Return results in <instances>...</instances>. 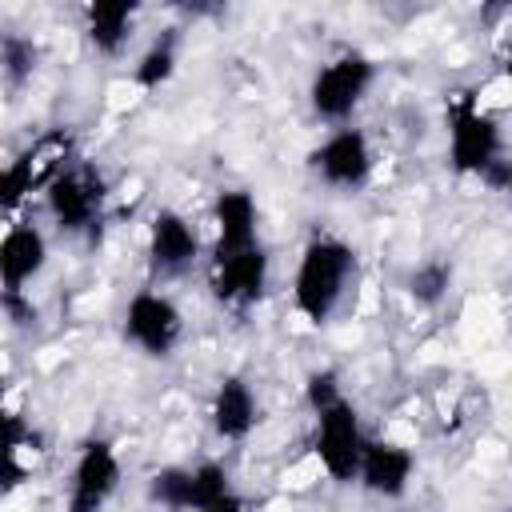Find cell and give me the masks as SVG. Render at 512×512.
<instances>
[{
    "instance_id": "603a6c76",
    "label": "cell",
    "mask_w": 512,
    "mask_h": 512,
    "mask_svg": "<svg viewBox=\"0 0 512 512\" xmlns=\"http://www.w3.org/2000/svg\"><path fill=\"white\" fill-rule=\"evenodd\" d=\"M32 196H36V192H32L28 176L20 172L16 156H12V160H4V164H0V212H20Z\"/></svg>"
},
{
    "instance_id": "3957f363",
    "label": "cell",
    "mask_w": 512,
    "mask_h": 512,
    "mask_svg": "<svg viewBox=\"0 0 512 512\" xmlns=\"http://www.w3.org/2000/svg\"><path fill=\"white\" fill-rule=\"evenodd\" d=\"M376 84V60L360 48L332 52L308 80V112L324 128L356 124V112L364 108L368 92Z\"/></svg>"
},
{
    "instance_id": "7c38bea8",
    "label": "cell",
    "mask_w": 512,
    "mask_h": 512,
    "mask_svg": "<svg viewBox=\"0 0 512 512\" xmlns=\"http://www.w3.org/2000/svg\"><path fill=\"white\" fill-rule=\"evenodd\" d=\"M416 480V452L404 440L392 436H368L360 468H356V488L368 492L372 500H404Z\"/></svg>"
},
{
    "instance_id": "e0dca14e",
    "label": "cell",
    "mask_w": 512,
    "mask_h": 512,
    "mask_svg": "<svg viewBox=\"0 0 512 512\" xmlns=\"http://www.w3.org/2000/svg\"><path fill=\"white\" fill-rule=\"evenodd\" d=\"M76 160V132L72 128H44L32 144H24L20 152H16V164H20V172L28 176V184H32V192L40 196L68 164Z\"/></svg>"
},
{
    "instance_id": "9c48e42d",
    "label": "cell",
    "mask_w": 512,
    "mask_h": 512,
    "mask_svg": "<svg viewBox=\"0 0 512 512\" xmlns=\"http://www.w3.org/2000/svg\"><path fill=\"white\" fill-rule=\"evenodd\" d=\"M268 284H272V256L264 240L252 248L208 256V292L224 312H236V316L252 312L268 296Z\"/></svg>"
},
{
    "instance_id": "44dd1931",
    "label": "cell",
    "mask_w": 512,
    "mask_h": 512,
    "mask_svg": "<svg viewBox=\"0 0 512 512\" xmlns=\"http://www.w3.org/2000/svg\"><path fill=\"white\" fill-rule=\"evenodd\" d=\"M40 68V44L24 32H4L0 36V76L8 88H24Z\"/></svg>"
},
{
    "instance_id": "6da1fadb",
    "label": "cell",
    "mask_w": 512,
    "mask_h": 512,
    "mask_svg": "<svg viewBox=\"0 0 512 512\" xmlns=\"http://www.w3.org/2000/svg\"><path fill=\"white\" fill-rule=\"evenodd\" d=\"M356 280H360V256L352 240L336 232H312L296 252V268L288 284L292 312L308 328H324L344 312L348 296L356 292Z\"/></svg>"
},
{
    "instance_id": "277c9868",
    "label": "cell",
    "mask_w": 512,
    "mask_h": 512,
    "mask_svg": "<svg viewBox=\"0 0 512 512\" xmlns=\"http://www.w3.org/2000/svg\"><path fill=\"white\" fill-rule=\"evenodd\" d=\"M308 172L328 192H340V196L364 192L376 176V144L360 124L328 128L308 148Z\"/></svg>"
},
{
    "instance_id": "cb8c5ba5",
    "label": "cell",
    "mask_w": 512,
    "mask_h": 512,
    "mask_svg": "<svg viewBox=\"0 0 512 512\" xmlns=\"http://www.w3.org/2000/svg\"><path fill=\"white\" fill-rule=\"evenodd\" d=\"M200 512H252V504H248V496H240L236 488H228V492H220L216 500H208Z\"/></svg>"
},
{
    "instance_id": "8fae6325",
    "label": "cell",
    "mask_w": 512,
    "mask_h": 512,
    "mask_svg": "<svg viewBox=\"0 0 512 512\" xmlns=\"http://www.w3.org/2000/svg\"><path fill=\"white\" fill-rule=\"evenodd\" d=\"M232 488V476L220 460H196V464H164L148 476V500L164 512H200L208 500Z\"/></svg>"
},
{
    "instance_id": "30bf717a",
    "label": "cell",
    "mask_w": 512,
    "mask_h": 512,
    "mask_svg": "<svg viewBox=\"0 0 512 512\" xmlns=\"http://www.w3.org/2000/svg\"><path fill=\"white\" fill-rule=\"evenodd\" d=\"M144 256L156 276H164V280L184 276L204 256V232L192 224L188 212L160 204V208H152V216L144 224Z\"/></svg>"
},
{
    "instance_id": "5bb4252c",
    "label": "cell",
    "mask_w": 512,
    "mask_h": 512,
    "mask_svg": "<svg viewBox=\"0 0 512 512\" xmlns=\"http://www.w3.org/2000/svg\"><path fill=\"white\" fill-rule=\"evenodd\" d=\"M48 260H52L48 232L32 220H12L0 232V292L4 296H24V288L44 276Z\"/></svg>"
},
{
    "instance_id": "7a4b0ae2",
    "label": "cell",
    "mask_w": 512,
    "mask_h": 512,
    "mask_svg": "<svg viewBox=\"0 0 512 512\" xmlns=\"http://www.w3.org/2000/svg\"><path fill=\"white\" fill-rule=\"evenodd\" d=\"M444 160L464 180H484L488 168L508 160L504 120L484 104L476 88L452 92L444 104Z\"/></svg>"
},
{
    "instance_id": "8992f818",
    "label": "cell",
    "mask_w": 512,
    "mask_h": 512,
    "mask_svg": "<svg viewBox=\"0 0 512 512\" xmlns=\"http://www.w3.org/2000/svg\"><path fill=\"white\" fill-rule=\"evenodd\" d=\"M368 436L372 432L364 428V416L348 396L312 412V460L324 472V480L356 484V468H360Z\"/></svg>"
},
{
    "instance_id": "9a60e30c",
    "label": "cell",
    "mask_w": 512,
    "mask_h": 512,
    "mask_svg": "<svg viewBox=\"0 0 512 512\" xmlns=\"http://www.w3.org/2000/svg\"><path fill=\"white\" fill-rule=\"evenodd\" d=\"M208 220H212L208 256L260 244V204L248 188H220L216 200H212Z\"/></svg>"
},
{
    "instance_id": "ac0fdd59",
    "label": "cell",
    "mask_w": 512,
    "mask_h": 512,
    "mask_svg": "<svg viewBox=\"0 0 512 512\" xmlns=\"http://www.w3.org/2000/svg\"><path fill=\"white\" fill-rule=\"evenodd\" d=\"M32 428L0 400V488H16L32 468Z\"/></svg>"
},
{
    "instance_id": "2e32d148",
    "label": "cell",
    "mask_w": 512,
    "mask_h": 512,
    "mask_svg": "<svg viewBox=\"0 0 512 512\" xmlns=\"http://www.w3.org/2000/svg\"><path fill=\"white\" fill-rule=\"evenodd\" d=\"M84 20V40L96 56L116 60L128 52V44L136 40V24H140V4L136 0H96L80 12Z\"/></svg>"
},
{
    "instance_id": "ffe728a7",
    "label": "cell",
    "mask_w": 512,
    "mask_h": 512,
    "mask_svg": "<svg viewBox=\"0 0 512 512\" xmlns=\"http://www.w3.org/2000/svg\"><path fill=\"white\" fill-rule=\"evenodd\" d=\"M452 280H456L452 260H444V256H424L420 264L408 268L404 292H408V300H412L416 308H440V304L448 300V292H452Z\"/></svg>"
},
{
    "instance_id": "52a82bcc",
    "label": "cell",
    "mask_w": 512,
    "mask_h": 512,
    "mask_svg": "<svg viewBox=\"0 0 512 512\" xmlns=\"http://www.w3.org/2000/svg\"><path fill=\"white\" fill-rule=\"evenodd\" d=\"M184 308L164 288H136L120 312V336L148 360H168L184 344Z\"/></svg>"
},
{
    "instance_id": "ba28073f",
    "label": "cell",
    "mask_w": 512,
    "mask_h": 512,
    "mask_svg": "<svg viewBox=\"0 0 512 512\" xmlns=\"http://www.w3.org/2000/svg\"><path fill=\"white\" fill-rule=\"evenodd\" d=\"M124 484V456L108 436H88L68 468L64 512H104Z\"/></svg>"
},
{
    "instance_id": "4fadbf2b",
    "label": "cell",
    "mask_w": 512,
    "mask_h": 512,
    "mask_svg": "<svg viewBox=\"0 0 512 512\" xmlns=\"http://www.w3.org/2000/svg\"><path fill=\"white\" fill-rule=\"evenodd\" d=\"M264 420L260 392L244 372H224L208 396V428L220 444H244Z\"/></svg>"
},
{
    "instance_id": "d6986e66",
    "label": "cell",
    "mask_w": 512,
    "mask_h": 512,
    "mask_svg": "<svg viewBox=\"0 0 512 512\" xmlns=\"http://www.w3.org/2000/svg\"><path fill=\"white\" fill-rule=\"evenodd\" d=\"M176 68H180V36L168 28L140 48V56L132 64V84L140 92H156L176 76Z\"/></svg>"
},
{
    "instance_id": "5b68a950",
    "label": "cell",
    "mask_w": 512,
    "mask_h": 512,
    "mask_svg": "<svg viewBox=\"0 0 512 512\" xmlns=\"http://www.w3.org/2000/svg\"><path fill=\"white\" fill-rule=\"evenodd\" d=\"M108 196H112V192H108L104 172H100L92 160H80V156L40 192L48 220H52L60 232H68V236L96 232V224H100L104 212H108Z\"/></svg>"
},
{
    "instance_id": "7402d4cb",
    "label": "cell",
    "mask_w": 512,
    "mask_h": 512,
    "mask_svg": "<svg viewBox=\"0 0 512 512\" xmlns=\"http://www.w3.org/2000/svg\"><path fill=\"white\" fill-rule=\"evenodd\" d=\"M344 396V376L336 372V368H312L308 376H304V404H308V412H320V408H328V404H336Z\"/></svg>"
}]
</instances>
